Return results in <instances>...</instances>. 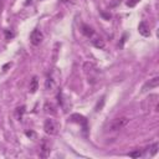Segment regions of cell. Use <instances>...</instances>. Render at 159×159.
<instances>
[{
  "mask_svg": "<svg viewBox=\"0 0 159 159\" xmlns=\"http://www.w3.org/2000/svg\"><path fill=\"white\" fill-rule=\"evenodd\" d=\"M129 122V118L128 117H118V118H114L111 123H109V127L108 129L111 132H116V130H119L122 128H124L127 125V123Z\"/></svg>",
  "mask_w": 159,
  "mask_h": 159,
  "instance_id": "1",
  "label": "cell"
},
{
  "mask_svg": "<svg viewBox=\"0 0 159 159\" xmlns=\"http://www.w3.org/2000/svg\"><path fill=\"white\" fill-rule=\"evenodd\" d=\"M43 129H45V132H46L47 134H50V135H55V134H57V132H58V127H57V124H56L52 119H46V120H45V123H43Z\"/></svg>",
  "mask_w": 159,
  "mask_h": 159,
  "instance_id": "2",
  "label": "cell"
},
{
  "mask_svg": "<svg viewBox=\"0 0 159 159\" xmlns=\"http://www.w3.org/2000/svg\"><path fill=\"white\" fill-rule=\"evenodd\" d=\"M42 40H43V34L40 31V30H34L32 32H31V35H30V42L34 45V46H37V45H40L41 42H42Z\"/></svg>",
  "mask_w": 159,
  "mask_h": 159,
  "instance_id": "3",
  "label": "cell"
},
{
  "mask_svg": "<svg viewBox=\"0 0 159 159\" xmlns=\"http://www.w3.org/2000/svg\"><path fill=\"white\" fill-rule=\"evenodd\" d=\"M83 68H84L86 75L88 76V81H89L91 83H94L96 81L93 80V76H92L93 73H94V75H97V68L94 67V65H93V63H91V62H86Z\"/></svg>",
  "mask_w": 159,
  "mask_h": 159,
  "instance_id": "4",
  "label": "cell"
},
{
  "mask_svg": "<svg viewBox=\"0 0 159 159\" xmlns=\"http://www.w3.org/2000/svg\"><path fill=\"white\" fill-rule=\"evenodd\" d=\"M51 153V144L47 139H42L41 145H40V157L41 158H47Z\"/></svg>",
  "mask_w": 159,
  "mask_h": 159,
  "instance_id": "5",
  "label": "cell"
},
{
  "mask_svg": "<svg viewBox=\"0 0 159 159\" xmlns=\"http://www.w3.org/2000/svg\"><path fill=\"white\" fill-rule=\"evenodd\" d=\"M89 40H91V42H92L97 48H103V47H104V41H103L102 37L98 36L97 34H94Z\"/></svg>",
  "mask_w": 159,
  "mask_h": 159,
  "instance_id": "6",
  "label": "cell"
},
{
  "mask_svg": "<svg viewBox=\"0 0 159 159\" xmlns=\"http://www.w3.org/2000/svg\"><path fill=\"white\" fill-rule=\"evenodd\" d=\"M159 84V77H154L152 80H149L144 86H143V91H147V89H152V88H155L158 87Z\"/></svg>",
  "mask_w": 159,
  "mask_h": 159,
  "instance_id": "7",
  "label": "cell"
},
{
  "mask_svg": "<svg viewBox=\"0 0 159 159\" xmlns=\"http://www.w3.org/2000/svg\"><path fill=\"white\" fill-rule=\"evenodd\" d=\"M138 31H139V34L143 35V36H149V35H150L149 27H148L147 22H144V21H142V22L139 24V26H138Z\"/></svg>",
  "mask_w": 159,
  "mask_h": 159,
  "instance_id": "8",
  "label": "cell"
},
{
  "mask_svg": "<svg viewBox=\"0 0 159 159\" xmlns=\"http://www.w3.org/2000/svg\"><path fill=\"white\" fill-rule=\"evenodd\" d=\"M56 82H57V80H53V77L50 75V76L46 78V82H45V88H46L47 91H52V89L55 88V86H56Z\"/></svg>",
  "mask_w": 159,
  "mask_h": 159,
  "instance_id": "9",
  "label": "cell"
},
{
  "mask_svg": "<svg viewBox=\"0 0 159 159\" xmlns=\"http://www.w3.org/2000/svg\"><path fill=\"white\" fill-rule=\"evenodd\" d=\"M82 32H83V35L86 36V37H88V39H91L96 32H94V30L91 27V26H88V25H82Z\"/></svg>",
  "mask_w": 159,
  "mask_h": 159,
  "instance_id": "10",
  "label": "cell"
},
{
  "mask_svg": "<svg viewBox=\"0 0 159 159\" xmlns=\"http://www.w3.org/2000/svg\"><path fill=\"white\" fill-rule=\"evenodd\" d=\"M37 87H39V81H37V77H34L30 82V92L31 93H35L37 91Z\"/></svg>",
  "mask_w": 159,
  "mask_h": 159,
  "instance_id": "11",
  "label": "cell"
},
{
  "mask_svg": "<svg viewBox=\"0 0 159 159\" xmlns=\"http://www.w3.org/2000/svg\"><path fill=\"white\" fill-rule=\"evenodd\" d=\"M25 113V107L24 106H21V107H19V108H16V112H15V116H16V118L20 120L21 118H22V114Z\"/></svg>",
  "mask_w": 159,
  "mask_h": 159,
  "instance_id": "12",
  "label": "cell"
},
{
  "mask_svg": "<svg viewBox=\"0 0 159 159\" xmlns=\"http://www.w3.org/2000/svg\"><path fill=\"white\" fill-rule=\"evenodd\" d=\"M103 104H104V98L102 97V98H101V103L98 102V103H97V106H96V108H94V109H96V112L101 111V109H102V107H103Z\"/></svg>",
  "mask_w": 159,
  "mask_h": 159,
  "instance_id": "13",
  "label": "cell"
},
{
  "mask_svg": "<svg viewBox=\"0 0 159 159\" xmlns=\"http://www.w3.org/2000/svg\"><path fill=\"white\" fill-rule=\"evenodd\" d=\"M142 155V152L138 149V150H135V152H130L129 153V157H133V158H139Z\"/></svg>",
  "mask_w": 159,
  "mask_h": 159,
  "instance_id": "14",
  "label": "cell"
},
{
  "mask_svg": "<svg viewBox=\"0 0 159 159\" xmlns=\"http://www.w3.org/2000/svg\"><path fill=\"white\" fill-rule=\"evenodd\" d=\"M138 2H139V0H128V1H127V6L133 7V6H135Z\"/></svg>",
  "mask_w": 159,
  "mask_h": 159,
  "instance_id": "15",
  "label": "cell"
},
{
  "mask_svg": "<svg viewBox=\"0 0 159 159\" xmlns=\"http://www.w3.org/2000/svg\"><path fill=\"white\" fill-rule=\"evenodd\" d=\"M5 37H6V40H10V39L14 37V34L11 31H9V30H5Z\"/></svg>",
  "mask_w": 159,
  "mask_h": 159,
  "instance_id": "16",
  "label": "cell"
},
{
  "mask_svg": "<svg viewBox=\"0 0 159 159\" xmlns=\"http://www.w3.org/2000/svg\"><path fill=\"white\" fill-rule=\"evenodd\" d=\"M150 149H152V155H153V154H155V153H157V149H158V144H157V143H154V144L150 147Z\"/></svg>",
  "mask_w": 159,
  "mask_h": 159,
  "instance_id": "17",
  "label": "cell"
},
{
  "mask_svg": "<svg viewBox=\"0 0 159 159\" xmlns=\"http://www.w3.org/2000/svg\"><path fill=\"white\" fill-rule=\"evenodd\" d=\"M26 135H27V137H34L35 133H34V132H26Z\"/></svg>",
  "mask_w": 159,
  "mask_h": 159,
  "instance_id": "18",
  "label": "cell"
},
{
  "mask_svg": "<svg viewBox=\"0 0 159 159\" xmlns=\"http://www.w3.org/2000/svg\"><path fill=\"white\" fill-rule=\"evenodd\" d=\"M1 7H2V1L0 0V12H1Z\"/></svg>",
  "mask_w": 159,
  "mask_h": 159,
  "instance_id": "19",
  "label": "cell"
}]
</instances>
